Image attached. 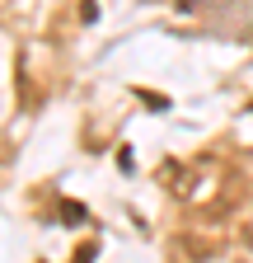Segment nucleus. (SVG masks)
Instances as JSON below:
<instances>
[{
    "instance_id": "f257e3e1",
    "label": "nucleus",
    "mask_w": 253,
    "mask_h": 263,
    "mask_svg": "<svg viewBox=\"0 0 253 263\" xmlns=\"http://www.w3.org/2000/svg\"><path fill=\"white\" fill-rule=\"evenodd\" d=\"M61 216H66V226H80L85 221V207L80 202H61Z\"/></svg>"
}]
</instances>
